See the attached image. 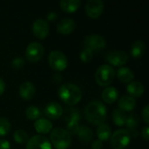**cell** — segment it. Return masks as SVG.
<instances>
[{"instance_id": "25", "label": "cell", "mask_w": 149, "mask_h": 149, "mask_svg": "<svg viewBox=\"0 0 149 149\" xmlns=\"http://www.w3.org/2000/svg\"><path fill=\"white\" fill-rule=\"evenodd\" d=\"M77 135H78L79 139L83 142H90L93 138V131L88 127H86L85 125H82L79 127Z\"/></svg>"}, {"instance_id": "2", "label": "cell", "mask_w": 149, "mask_h": 149, "mask_svg": "<svg viewBox=\"0 0 149 149\" xmlns=\"http://www.w3.org/2000/svg\"><path fill=\"white\" fill-rule=\"evenodd\" d=\"M58 94L61 100L68 106H74L78 104L82 98L81 89L72 83L61 85L58 88Z\"/></svg>"}, {"instance_id": "37", "label": "cell", "mask_w": 149, "mask_h": 149, "mask_svg": "<svg viewBox=\"0 0 149 149\" xmlns=\"http://www.w3.org/2000/svg\"><path fill=\"white\" fill-rule=\"evenodd\" d=\"M4 90H5V84H4V81L0 78V96L3 95V93H4Z\"/></svg>"}, {"instance_id": "35", "label": "cell", "mask_w": 149, "mask_h": 149, "mask_svg": "<svg viewBox=\"0 0 149 149\" xmlns=\"http://www.w3.org/2000/svg\"><path fill=\"white\" fill-rule=\"evenodd\" d=\"M141 136L145 141H148L149 138V127L148 126H146L141 132Z\"/></svg>"}, {"instance_id": "30", "label": "cell", "mask_w": 149, "mask_h": 149, "mask_svg": "<svg viewBox=\"0 0 149 149\" xmlns=\"http://www.w3.org/2000/svg\"><path fill=\"white\" fill-rule=\"evenodd\" d=\"M10 131V123L6 118H0V136L7 135Z\"/></svg>"}, {"instance_id": "23", "label": "cell", "mask_w": 149, "mask_h": 149, "mask_svg": "<svg viewBox=\"0 0 149 149\" xmlns=\"http://www.w3.org/2000/svg\"><path fill=\"white\" fill-rule=\"evenodd\" d=\"M80 4L81 3L79 0H62L59 3L61 10L67 13L76 11L79 8Z\"/></svg>"}, {"instance_id": "16", "label": "cell", "mask_w": 149, "mask_h": 149, "mask_svg": "<svg viewBox=\"0 0 149 149\" xmlns=\"http://www.w3.org/2000/svg\"><path fill=\"white\" fill-rule=\"evenodd\" d=\"M75 22L72 18H64L58 22L57 25V31L62 35H68L75 29Z\"/></svg>"}, {"instance_id": "6", "label": "cell", "mask_w": 149, "mask_h": 149, "mask_svg": "<svg viewBox=\"0 0 149 149\" xmlns=\"http://www.w3.org/2000/svg\"><path fill=\"white\" fill-rule=\"evenodd\" d=\"M48 62L50 66L57 72H62L65 70L68 65L67 58L63 52L59 51H53L50 52Z\"/></svg>"}, {"instance_id": "36", "label": "cell", "mask_w": 149, "mask_h": 149, "mask_svg": "<svg viewBox=\"0 0 149 149\" xmlns=\"http://www.w3.org/2000/svg\"><path fill=\"white\" fill-rule=\"evenodd\" d=\"M102 148H103V144L99 140H95L92 144V148L93 149H102Z\"/></svg>"}, {"instance_id": "33", "label": "cell", "mask_w": 149, "mask_h": 149, "mask_svg": "<svg viewBox=\"0 0 149 149\" xmlns=\"http://www.w3.org/2000/svg\"><path fill=\"white\" fill-rule=\"evenodd\" d=\"M142 119L144 122L148 125L149 123V106L146 105L144 109L142 110Z\"/></svg>"}, {"instance_id": "34", "label": "cell", "mask_w": 149, "mask_h": 149, "mask_svg": "<svg viewBox=\"0 0 149 149\" xmlns=\"http://www.w3.org/2000/svg\"><path fill=\"white\" fill-rule=\"evenodd\" d=\"M0 149H10V144L6 140L0 139Z\"/></svg>"}, {"instance_id": "3", "label": "cell", "mask_w": 149, "mask_h": 149, "mask_svg": "<svg viewBox=\"0 0 149 149\" xmlns=\"http://www.w3.org/2000/svg\"><path fill=\"white\" fill-rule=\"evenodd\" d=\"M51 141L56 149H67L72 144L71 134L63 128H55L51 133Z\"/></svg>"}, {"instance_id": "28", "label": "cell", "mask_w": 149, "mask_h": 149, "mask_svg": "<svg viewBox=\"0 0 149 149\" xmlns=\"http://www.w3.org/2000/svg\"><path fill=\"white\" fill-rule=\"evenodd\" d=\"M40 114H41V112L39 108L34 106H31L27 107V109L25 110V116L30 120H37L39 118Z\"/></svg>"}, {"instance_id": "7", "label": "cell", "mask_w": 149, "mask_h": 149, "mask_svg": "<svg viewBox=\"0 0 149 149\" xmlns=\"http://www.w3.org/2000/svg\"><path fill=\"white\" fill-rule=\"evenodd\" d=\"M45 49L38 42H32L28 45L25 50V57L31 63L38 62L44 56Z\"/></svg>"}, {"instance_id": "24", "label": "cell", "mask_w": 149, "mask_h": 149, "mask_svg": "<svg viewBox=\"0 0 149 149\" xmlns=\"http://www.w3.org/2000/svg\"><path fill=\"white\" fill-rule=\"evenodd\" d=\"M139 122H140V119H139V116L137 114L132 113L129 116H127V121H126L125 126L132 132L134 137L137 136L136 128L139 125Z\"/></svg>"}, {"instance_id": "13", "label": "cell", "mask_w": 149, "mask_h": 149, "mask_svg": "<svg viewBox=\"0 0 149 149\" xmlns=\"http://www.w3.org/2000/svg\"><path fill=\"white\" fill-rule=\"evenodd\" d=\"M26 149H52L50 141L42 136V135H35L29 139Z\"/></svg>"}, {"instance_id": "1", "label": "cell", "mask_w": 149, "mask_h": 149, "mask_svg": "<svg viewBox=\"0 0 149 149\" xmlns=\"http://www.w3.org/2000/svg\"><path fill=\"white\" fill-rule=\"evenodd\" d=\"M107 110L106 106L100 101H91L85 108V116L87 121L93 125L99 126L107 120Z\"/></svg>"}, {"instance_id": "4", "label": "cell", "mask_w": 149, "mask_h": 149, "mask_svg": "<svg viewBox=\"0 0 149 149\" xmlns=\"http://www.w3.org/2000/svg\"><path fill=\"white\" fill-rule=\"evenodd\" d=\"M115 77L114 69L109 65H100L95 73V79L99 86H107L110 85Z\"/></svg>"}, {"instance_id": "10", "label": "cell", "mask_w": 149, "mask_h": 149, "mask_svg": "<svg viewBox=\"0 0 149 149\" xmlns=\"http://www.w3.org/2000/svg\"><path fill=\"white\" fill-rule=\"evenodd\" d=\"M105 59L114 66H121L125 65L128 59V54L123 51H112L106 54Z\"/></svg>"}, {"instance_id": "22", "label": "cell", "mask_w": 149, "mask_h": 149, "mask_svg": "<svg viewBox=\"0 0 149 149\" xmlns=\"http://www.w3.org/2000/svg\"><path fill=\"white\" fill-rule=\"evenodd\" d=\"M96 134H97L99 141H100L101 142L107 141L112 136V130H111V127L107 124L103 123V124H100L98 126Z\"/></svg>"}, {"instance_id": "5", "label": "cell", "mask_w": 149, "mask_h": 149, "mask_svg": "<svg viewBox=\"0 0 149 149\" xmlns=\"http://www.w3.org/2000/svg\"><path fill=\"white\" fill-rule=\"evenodd\" d=\"M131 141L130 132L127 129H119L115 131L111 138L110 143L113 149H125Z\"/></svg>"}, {"instance_id": "11", "label": "cell", "mask_w": 149, "mask_h": 149, "mask_svg": "<svg viewBox=\"0 0 149 149\" xmlns=\"http://www.w3.org/2000/svg\"><path fill=\"white\" fill-rule=\"evenodd\" d=\"M104 10V3L101 0H89L86 3V12L89 17L98 18Z\"/></svg>"}, {"instance_id": "18", "label": "cell", "mask_w": 149, "mask_h": 149, "mask_svg": "<svg viewBox=\"0 0 149 149\" xmlns=\"http://www.w3.org/2000/svg\"><path fill=\"white\" fill-rule=\"evenodd\" d=\"M136 105V100L134 98L129 95L122 96L119 100V107L123 112H131L134 109Z\"/></svg>"}, {"instance_id": "14", "label": "cell", "mask_w": 149, "mask_h": 149, "mask_svg": "<svg viewBox=\"0 0 149 149\" xmlns=\"http://www.w3.org/2000/svg\"><path fill=\"white\" fill-rule=\"evenodd\" d=\"M45 114L51 120H58L63 114V107L57 102H51L45 107Z\"/></svg>"}, {"instance_id": "29", "label": "cell", "mask_w": 149, "mask_h": 149, "mask_svg": "<svg viewBox=\"0 0 149 149\" xmlns=\"http://www.w3.org/2000/svg\"><path fill=\"white\" fill-rule=\"evenodd\" d=\"M13 138H14V141L17 143H19V144L26 143L29 141V135H28V134L25 131L21 130V129L15 131V133L13 134Z\"/></svg>"}, {"instance_id": "21", "label": "cell", "mask_w": 149, "mask_h": 149, "mask_svg": "<svg viewBox=\"0 0 149 149\" xmlns=\"http://www.w3.org/2000/svg\"><path fill=\"white\" fill-rule=\"evenodd\" d=\"M117 77L120 81L124 84H127L133 81L134 78V73L128 67H120L117 72Z\"/></svg>"}, {"instance_id": "20", "label": "cell", "mask_w": 149, "mask_h": 149, "mask_svg": "<svg viewBox=\"0 0 149 149\" xmlns=\"http://www.w3.org/2000/svg\"><path fill=\"white\" fill-rule=\"evenodd\" d=\"M102 99L107 104H113L114 103L119 96V93L117 89L113 86H109L107 87L106 89L103 90L102 92Z\"/></svg>"}, {"instance_id": "26", "label": "cell", "mask_w": 149, "mask_h": 149, "mask_svg": "<svg viewBox=\"0 0 149 149\" xmlns=\"http://www.w3.org/2000/svg\"><path fill=\"white\" fill-rule=\"evenodd\" d=\"M145 49H146V46H145L144 42L142 40H137L132 45L131 55L135 58H139L143 56L145 52Z\"/></svg>"}, {"instance_id": "31", "label": "cell", "mask_w": 149, "mask_h": 149, "mask_svg": "<svg viewBox=\"0 0 149 149\" xmlns=\"http://www.w3.org/2000/svg\"><path fill=\"white\" fill-rule=\"evenodd\" d=\"M81 60L83 62H89L92 60L93 57V52L92 51H90L89 49L87 48H84L81 52H80V55H79Z\"/></svg>"}, {"instance_id": "15", "label": "cell", "mask_w": 149, "mask_h": 149, "mask_svg": "<svg viewBox=\"0 0 149 149\" xmlns=\"http://www.w3.org/2000/svg\"><path fill=\"white\" fill-rule=\"evenodd\" d=\"M18 92H19L20 97L23 100H31L34 97V95H35L36 89H35L34 85L31 82L25 81V82H23L20 85Z\"/></svg>"}, {"instance_id": "9", "label": "cell", "mask_w": 149, "mask_h": 149, "mask_svg": "<svg viewBox=\"0 0 149 149\" xmlns=\"http://www.w3.org/2000/svg\"><path fill=\"white\" fill-rule=\"evenodd\" d=\"M69 113L68 116L65 118L66 120V127H67V132L71 134H77L79 126V121H80L81 115L78 109L72 108L69 109Z\"/></svg>"}, {"instance_id": "8", "label": "cell", "mask_w": 149, "mask_h": 149, "mask_svg": "<svg viewBox=\"0 0 149 149\" xmlns=\"http://www.w3.org/2000/svg\"><path fill=\"white\" fill-rule=\"evenodd\" d=\"M84 45L85 48H87L93 52L103 50L107 45V42L102 36L98 34H92L85 38Z\"/></svg>"}, {"instance_id": "17", "label": "cell", "mask_w": 149, "mask_h": 149, "mask_svg": "<svg viewBox=\"0 0 149 149\" xmlns=\"http://www.w3.org/2000/svg\"><path fill=\"white\" fill-rule=\"evenodd\" d=\"M127 92L133 98H139L143 95L145 92L144 86L139 81H132L127 86Z\"/></svg>"}, {"instance_id": "27", "label": "cell", "mask_w": 149, "mask_h": 149, "mask_svg": "<svg viewBox=\"0 0 149 149\" xmlns=\"http://www.w3.org/2000/svg\"><path fill=\"white\" fill-rule=\"evenodd\" d=\"M127 118V113L120 109H116L113 113V120L115 123V125H117L118 127L125 126Z\"/></svg>"}, {"instance_id": "38", "label": "cell", "mask_w": 149, "mask_h": 149, "mask_svg": "<svg viewBox=\"0 0 149 149\" xmlns=\"http://www.w3.org/2000/svg\"><path fill=\"white\" fill-rule=\"evenodd\" d=\"M56 14L55 13H53V12H51V13H49V15H48V19L49 20H54L55 18H56Z\"/></svg>"}, {"instance_id": "19", "label": "cell", "mask_w": 149, "mask_h": 149, "mask_svg": "<svg viewBox=\"0 0 149 149\" xmlns=\"http://www.w3.org/2000/svg\"><path fill=\"white\" fill-rule=\"evenodd\" d=\"M34 127L38 134H45L52 131V123L47 119H38L34 123Z\"/></svg>"}, {"instance_id": "12", "label": "cell", "mask_w": 149, "mask_h": 149, "mask_svg": "<svg viewBox=\"0 0 149 149\" xmlns=\"http://www.w3.org/2000/svg\"><path fill=\"white\" fill-rule=\"evenodd\" d=\"M50 31L48 23L43 18H38L32 24V32L35 37L39 39L45 38Z\"/></svg>"}, {"instance_id": "32", "label": "cell", "mask_w": 149, "mask_h": 149, "mask_svg": "<svg viewBox=\"0 0 149 149\" xmlns=\"http://www.w3.org/2000/svg\"><path fill=\"white\" fill-rule=\"evenodd\" d=\"M24 65V60L21 58H17L13 59L11 62V66L16 70L21 69Z\"/></svg>"}]
</instances>
